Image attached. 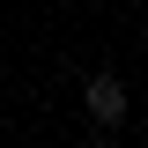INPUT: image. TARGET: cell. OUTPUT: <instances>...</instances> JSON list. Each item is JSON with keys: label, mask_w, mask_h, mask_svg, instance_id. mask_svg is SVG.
Masks as SVG:
<instances>
[{"label": "cell", "mask_w": 148, "mask_h": 148, "mask_svg": "<svg viewBox=\"0 0 148 148\" xmlns=\"http://www.w3.org/2000/svg\"><path fill=\"white\" fill-rule=\"evenodd\" d=\"M141 45H148V22H141Z\"/></svg>", "instance_id": "cell-2"}, {"label": "cell", "mask_w": 148, "mask_h": 148, "mask_svg": "<svg viewBox=\"0 0 148 148\" xmlns=\"http://www.w3.org/2000/svg\"><path fill=\"white\" fill-rule=\"evenodd\" d=\"M82 111L96 119V141H111L119 119L133 111V96H126V82H119L111 67H96V74H82Z\"/></svg>", "instance_id": "cell-1"}]
</instances>
